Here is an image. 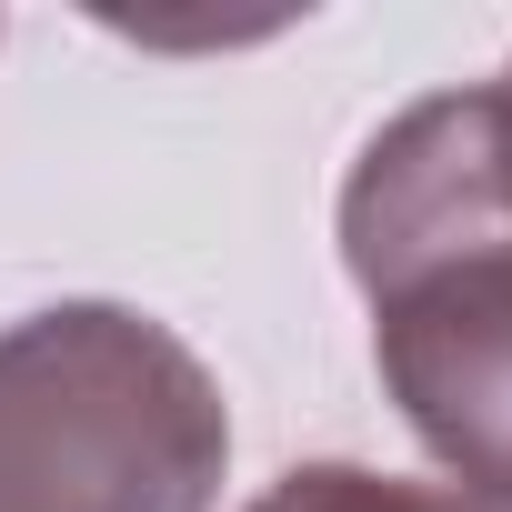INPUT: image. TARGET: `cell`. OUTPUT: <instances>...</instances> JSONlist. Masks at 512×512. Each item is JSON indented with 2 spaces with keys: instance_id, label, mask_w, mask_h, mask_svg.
<instances>
[{
  "instance_id": "cell-2",
  "label": "cell",
  "mask_w": 512,
  "mask_h": 512,
  "mask_svg": "<svg viewBox=\"0 0 512 512\" xmlns=\"http://www.w3.org/2000/svg\"><path fill=\"white\" fill-rule=\"evenodd\" d=\"M231 402L131 302H51L0 332V512H211Z\"/></svg>"
},
{
  "instance_id": "cell-1",
  "label": "cell",
  "mask_w": 512,
  "mask_h": 512,
  "mask_svg": "<svg viewBox=\"0 0 512 512\" xmlns=\"http://www.w3.org/2000/svg\"><path fill=\"white\" fill-rule=\"evenodd\" d=\"M342 272L372 302V362L412 442L512 502V91L392 111L342 181Z\"/></svg>"
},
{
  "instance_id": "cell-4",
  "label": "cell",
  "mask_w": 512,
  "mask_h": 512,
  "mask_svg": "<svg viewBox=\"0 0 512 512\" xmlns=\"http://www.w3.org/2000/svg\"><path fill=\"white\" fill-rule=\"evenodd\" d=\"M502 91H512V71H502Z\"/></svg>"
},
{
  "instance_id": "cell-3",
  "label": "cell",
  "mask_w": 512,
  "mask_h": 512,
  "mask_svg": "<svg viewBox=\"0 0 512 512\" xmlns=\"http://www.w3.org/2000/svg\"><path fill=\"white\" fill-rule=\"evenodd\" d=\"M251 512H512V502L462 492V482H402L372 462H292Z\"/></svg>"
}]
</instances>
